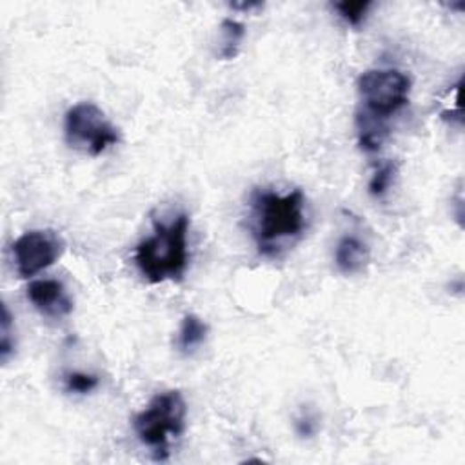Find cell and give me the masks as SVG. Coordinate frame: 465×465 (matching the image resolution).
<instances>
[{
	"mask_svg": "<svg viewBox=\"0 0 465 465\" xmlns=\"http://www.w3.org/2000/svg\"><path fill=\"white\" fill-rule=\"evenodd\" d=\"M17 351V333L13 315L10 313L8 306L3 308V325H0V360L8 364L10 358Z\"/></svg>",
	"mask_w": 465,
	"mask_h": 465,
	"instance_id": "obj_13",
	"label": "cell"
},
{
	"mask_svg": "<svg viewBox=\"0 0 465 465\" xmlns=\"http://www.w3.org/2000/svg\"><path fill=\"white\" fill-rule=\"evenodd\" d=\"M357 130H358V144L365 153H376L384 144L388 137V125L384 120L373 118L362 111L357 115Z\"/></svg>",
	"mask_w": 465,
	"mask_h": 465,
	"instance_id": "obj_10",
	"label": "cell"
},
{
	"mask_svg": "<svg viewBox=\"0 0 465 465\" xmlns=\"http://www.w3.org/2000/svg\"><path fill=\"white\" fill-rule=\"evenodd\" d=\"M28 301L31 306L46 318L52 320H62L69 317L75 309L73 299L69 297V293L66 291L64 284L59 280L44 278V280H33L29 282L28 289Z\"/></svg>",
	"mask_w": 465,
	"mask_h": 465,
	"instance_id": "obj_7",
	"label": "cell"
},
{
	"mask_svg": "<svg viewBox=\"0 0 465 465\" xmlns=\"http://www.w3.org/2000/svg\"><path fill=\"white\" fill-rule=\"evenodd\" d=\"M397 179V164L395 162H382L376 169L369 180V193L374 198H382L393 186Z\"/></svg>",
	"mask_w": 465,
	"mask_h": 465,
	"instance_id": "obj_12",
	"label": "cell"
},
{
	"mask_svg": "<svg viewBox=\"0 0 465 465\" xmlns=\"http://www.w3.org/2000/svg\"><path fill=\"white\" fill-rule=\"evenodd\" d=\"M371 262V249L358 237H342L334 249V266L346 277L360 275Z\"/></svg>",
	"mask_w": 465,
	"mask_h": 465,
	"instance_id": "obj_8",
	"label": "cell"
},
{
	"mask_svg": "<svg viewBox=\"0 0 465 465\" xmlns=\"http://www.w3.org/2000/svg\"><path fill=\"white\" fill-rule=\"evenodd\" d=\"M64 135L69 148L93 158L120 142V130L93 102H78L66 111Z\"/></svg>",
	"mask_w": 465,
	"mask_h": 465,
	"instance_id": "obj_5",
	"label": "cell"
},
{
	"mask_svg": "<svg viewBox=\"0 0 465 465\" xmlns=\"http://www.w3.org/2000/svg\"><path fill=\"white\" fill-rule=\"evenodd\" d=\"M188 404L179 389L156 393L148 405L133 416V431L140 444L151 449L156 461H165L172 445L186 431Z\"/></svg>",
	"mask_w": 465,
	"mask_h": 465,
	"instance_id": "obj_3",
	"label": "cell"
},
{
	"mask_svg": "<svg viewBox=\"0 0 465 465\" xmlns=\"http://www.w3.org/2000/svg\"><path fill=\"white\" fill-rule=\"evenodd\" d=\"M411 86L409 75L400 69L382 68L364 71L357 82L362 113L388 122V118L409 104Z\"/></svg>",
	"mask_w": 465,
	"mask_h": 465,
	"instance_id": "obj_4",
	"label": "cell"
},
{
	"mask_svg": "<svg viewBox=\"0 0 465 465\" xmlns=\"http://www.w3.org/2000/svg\"><path fill=\"white\" fill-rule=\"evenodd\" d=\"M207 334H209V327L200 317H196L193 313L186 315L182 318L179 333H177L179 351L182 355H193L196 349H200L205 344Z\"/></svg>",
	"mask_w": 465,
	"mask_h": 465,
	"instance_id": "obj_9",
	"label": "cell"
},
{
	"mask_svg": "<svg viewBox=\"0 0 465 465\" xmlns=\"http://www.w3.org/2000/svg\"><path fill=\"white\" fill-rule=\"evenodd\" d=\"M233 10H244V12H249V10H257V8H262V4L259 3H249V4H231Z\"/></svg>",
	"mask_w": 465,
	"mask_h": 465,
	"instance_id": "obj_17",
	"label": "cell"
},
{
	"mask_svg": "<svg viewBox=\"0 0 465 465\" xmlns=\"http://www.w3.org/2000/svg\"><path fill=\"white\" fill-rule=\"evenodd\" d=\"M294 428L302 438H311L318 431V416L311 411H302L301 416L294 421Z\"/></svg>",
	"mask_w": 465,
	"mask_h": 465,
	"instance_id": "obj_16",
	"label": "cell"
},
{
	"mask_svg": "<svg viewBox=\"0 0 465 465\" xmlns=\"http://www.w3.org/2000/svg\"><path fill=\"white\" fill-rule=\"evenodd\" d=\"M371 6L373 4L369 3V0H344V3L333 4V8L338 13V17H341L346 24H349L353 28L362 26V22L365 20L367 12L371 10Z\"/></svg>",
	"mask_w": 465,
	"mask_h": 465,
	"instance_id": "obj_14",
	"label": "cell"
},
{
	"mask_svg": "<svg viewBox=\"0 0 465 465\" xmlns=\"http://www.w3.org/2000/svg\"><path fill=\"white\" fill-rule=\"evenodd\" d=\"M247 209V229L264 257H280L306 233V195L302 189L278 193L257 188L249 195Z\"/></svg>",
	"mask_w": 465,
	"mask_h": 465,
	"instance_id": "obj_1",
	"label": "cell"
},
{
	"mask_svg": "<svg viewBox=\"0 0 465 465\" xmlns=\"http://www.w3.org/2000/svg\"><path fill=\"white\" fill-rule=\"evenodd\" d=\"M245 38V26L235 19H224L220 24V46L217 57L220 60H235Z\"/></svg>",
	"mask_w": 465,
	"mask_h": 465,
	"instance_id": "obj_11",
	"label": "cell"
},
{
	"mask_svg": "<svg viewBox=\"0 0 465 465\" xmlns=\"http://www.w3.org/2000/svg\"><path fill=\"white\" fill-rule=\"evenodd\" d=\"M100 386V378L92 373L73 371L64 376V391L69 395H90Z\"/></svg>",
	"mask_w": 465,
	"mask_h": 465,
	"instance_id": "obj_15",
	"label": "cell"
},
{
	"mask_svg": "<svg viewBox=\"0 0 465 465\" xmlns=\"http://www.w3.org/2000/svg\"><path fill=\"white\" fill-rule=\"evenodd\" d=\"M66 251V240L53 229H31L12 244L15 271L28 280L57 264Z\"/></svg>",
	"mask_w": 465,
	"mask_h": 465,
	"instance_id": "obj_6",
	"label": "cell"
},
{
	"mask_svg": "<svg viewBox=\"0 0 465 465\" xmlns=\"http://www.w3.org/2000/svg\"><path fill=\"white\" fill-rule=\"evenodd\" d=\"M191 220L179 213L164 222H155V231L146 237L135 249V266L149 284L179 282L189 264V235Z\"/></svg>",
	"mask_w": 465,
	"mask_h": 465,
	"instance_id": "obj_2",
	"label": "cell"
}]
</instances>
